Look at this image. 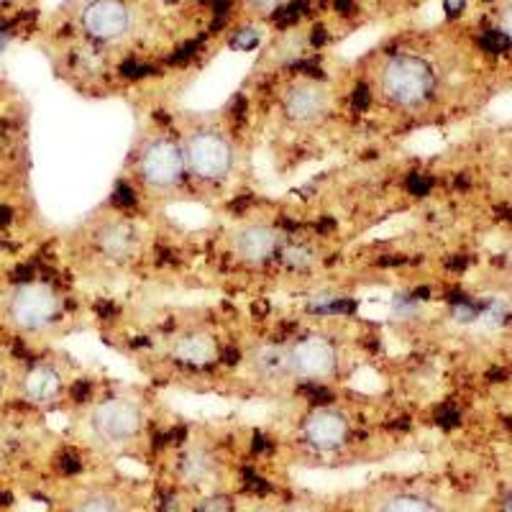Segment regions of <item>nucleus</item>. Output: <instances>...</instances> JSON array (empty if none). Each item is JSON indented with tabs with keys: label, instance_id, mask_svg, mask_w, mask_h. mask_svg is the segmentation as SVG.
Returning <instances> with one entry per match:
<instances>
[{
	"label": "nucleus",
	"instance_id": "nucleus-1",
	"mask_svg": "<svg viewBox=\"0 0 512 512\" xmlns=\"http://www.w3.org/2000/svg\"><path fill=\"white\" fill-rule=\"evenodd\" d=\"M431 67L418 57H395L382 72V88L397 105H420L433 93Z\"/></svg>",
	"mask_w": 512,
	"mask_h": 512
},
{
	"label": "nucleus",
	"instance_id": "nucleus-2",
	"mask_svg": "<svg viewBox=\"0 0 512 512\" xmlns=\"http://www.w3.org/2000/svg\"><path fill=\"white\" fill-rule=\"evenodd\" d=\"M185 164L200 180H221L233 164V149L218 131H198L187 139Z\"/></svg>",
	"mask_w": 512,
	"mask_h": 512
},
{
	"label": "nucleus",
	"instance_id": "nucleus-3",
	"mask_svg": "<svg viewBox=\"0 0 512 512\" xmlns=\"http://www.w3.org/2000/svg\"><path fill=\"white\" fill-rule=\"evenodd\" d=\"M141 425H144V418H141L139 405L131 400H118V397L98 405L93 415L95 433L111 443L131 441L141 433Z\"/></svg>",
	"mask_w": 512,
	"mask_h": 512
},
{
	"label": "nucleus",
	"instance_id": "nucleus-4",
	"mask_svg": "<svg viewBox=\"0 0 512 512\" xmlns=\"http://www.w3.org/2000/svg\"><path fill=\"white\" fill-rule=\"evenodd\" d=\"M185 167V152L169 139L152 141L141 154V175L154 187L177 185L182 180Z\"/></svg>",
	"mask_w": 512,
	"mask_h": 512
},
{
	"label": "nucleus",
	"instance_id": "nucleus-5",
	"mask_svg": "<svg viewBox=\"0 0 512 512\" xmlns=\"http://www.w3.org/2000/svg\"><path fill=\"white\" fill-rule=\"evenodd\" d=\"M59 308H62V303H59L57 292L52 287L24 285L13 295L11 315L18 326L44 328L57 318Z\"/></svg>",
	"mask_w": 512,
	"mask_h": 512
},
{
	"label": "nucleus",
	"instance_id": "nucleus-6",
	"mask_svg": "<svg viewBox=\"0 0 512 512\" xmlns=\"http://www.w3.org/2000/svg\"><path fill=\"white\" fill-rule=\"evenodd\" d=\"M290 372L303 379H323L336 369V349L328 338L308 336L290 351Z\"/></svg>",
	"mask_w": 512,
	"mask_h": 512
},
{
	"label": "nucleus",
	"instance_id": "nucleus-7",
	"mask_svg": "<svg viewBox=\"0 0 512 512\" xmlns=\"http://www.w3.org/2000/svg\"><path fill=\"white\" fill-rule=\"evenodd\" d=\"M82 26L95 39H116L126 34L128 11L121 0H95L82 13Z\"/></svg>",
	"mask_w": 512,
	"mask_h": 512
},
{
	"label": "nucleus",
	"instance_id": "nucleus-8",
	"mask_svg": "<svg viewBox=\"0 0 512 512\" xmlns=\"http://www.w3.org/2000/svg\"><path fill=\"white\" fill-rule=\"evenodd\" d=\"M328 105H331V95H328V90L323 85H318V82H303V85H297V88L290 90V95L285 100V111L292 121L310 123L323 116L328 111Z\"/></svg>",
	"mask_w": 512,
	"mask_h": 512
},
{
	"label": "nucleus",
	"instance_id": "nucleus-9",
	"mask_svg": "<svg viewBox=\"0 0 512 512\" xmlns=\"http://www.w3.org/2000/svg\"><path fill=\"white\" fill-rule=\"evenodd\" d=\"M349 433V423L341 413L333 410H315L308 420H305V438L313 448L320 451H331L346 441Z\"/></svg>",
	"mask_w": 512,
	"mask_h": 512
},
{
	"label": "nucleus",
	"instance_id": "nucleus-10",
	"mask_svg": "<svg viewBox=\"0 0 512 512\" xmlns=\"http://www.w3.org/2000/svg\"><path fill=\"white\" fill-rule=\"evenodd\" d=\"M233 244H236V251H239V256L244 262L262 264L277 251L280 236H277V231L269 226H246L236 233V241H233Z\"/></svg>",
	"mask_w": 512,
	"mask_h": 512
},
{
	"label": "nucleus",
	"instance_id": "nucleus-11",
	"mask_svg": "<svg viewBox=\"0 0 512 512\" xmlns=\"http://www.w3.org/2000/svg\"><path fill=\"white\" fill-rule=\"evenodd\" d=\"M62 379L52 367H36L26 377V397L34 402H52L59 397Z\"/></svg>",
	"mask_w": 512,
	"mask_h": 512
},
{
	"label": "nucleus",
	"instance_id": "nucleus-12",
	"mask_svg": "<svg viewBox=\"0 0 512 512\" xmlns=\"http://www.w3.org/2000/svg\"><path fill=\"white\" fill-rule=\"evenodd\" d=\"M213 354H216L213 341L205 336H187L177 344V356L187 361V364H208Z\"/></svg>",
	"mask_w": 512,
	"mask_h": 512
},
{
	"label": "nucleus",
	"instance_id": "nucleus-13",
	"mask_svg": "<svg viewBox=\"0 0 512 512\" xmlns=\"http://www.w3.org/2000/svg\"><path fill=\"white\" fill-rule=\"evenodd\" d=\"M256 369L267 377H277V374L290 372V356L280 346H264L256 354Z\"/></svg>",
	"mask_w": 512,
	"mask_h": 512
},
{
	"label": "nucleus",
	"instance_id": "nucleus-14",
	"mask_svg": "<svg viewBox=\"0 0 512 512\" xmlns=\"http://www.w3.org/2000/svg\"><path fill=\"white\" fill-rule=\"evenodd\" d=\"M100 246H103L105 254L116 259V256H126L128 251H131L134 239H131V233H128L126 228H111V231L100 239Z\"/></svg>",
	"mask_w": 512,
	"mask_h": 512
},
{
	"label": "nucleus",
	"instance_id": "nucleus-15",
	"mask_svg": "<svg viewBox=\"0 0 512 512\" xmlns=\"http://www.w3.org/2000/svg\"><path fill=\"white\" fill-rule=\"evenodd\" d=\"M382 512H438V507L420 495H397L384 505Z\"/></svg>",
	"mask_w": 512,
	"mask_h": 512
},
{
	"label": "nucleus",
	"instance_id": "nucleus-16",
	"mask_svg": "<svg viewBox=\"0 0 512 512\" xmlns=\"http://www.w3.org/2000/svg\"><path fill=\"white\" fill-rule=\"evenodd\" d=\"M77 512H123L121 502L111 495H93L77 507Z\"/></svg>",
	"mask_w": 512,
	"mask_h": 512
},
{
	"label": "nucleus",
	"instance_id": "nucleus-17",
	"mask_svg": "<svg viewBox=\"0 0 512 512\" xmlns=\"http://www.w3.org/2000/svg\"><path fill=\"white\" fill-rule=\"evenodd\" d=\"M282 259H285V264H290V267H308L310 264V251L303 249V246H287V249H282Z\"/></svg>",
	"mask_w": 512,
	"mask_h": 512
},
{
	"label": "nucleus",
	"instance_id": "nucleus-18",
	"mask_svg": "<svg viewBox=\"0 0 512 512\" xmlns=\"http://www.w3.org/2000/svg\"><path fill=\"white\" fill-rule=\"evenodd\" d=\"M231 44H233V47H236V49H241V52H249V49H254L256 44H259V31H256V29H244V31H239V34L233 36Z\"/></svg>",
	"mask_w": 512,
	"mask_h": 512
},
{
	"label": "nucleus",
	"instance_id": "nucleus-19",
	"mask_svg": "<svg viewBox=\"0 0 512 512\" xmlns=\"http://www.w3.org/2000/svg\"><path fill=\"white\" fill-rule=\"evenodd\" d=\"M502 34L512 41V3L505 8V16H502Z\"/></svg>",
	"mask_w": 512,
	"mask_h": 512
},
{
	"label": "nucleus",
	"instance_id": "nucleus-20",
	"mask_svg": "<svg viewBox=\"0 0 512 512\" xmlns=\"http://www.w3.org/2000/svg\"><path fill=\"white\" fill-rule=\"evenodd\" d=\"M461 8H464V0H446V11L454 16V13H459Z\"/></svg>",
	"mask_w": 512,
	"mask_h": 512
},
{
	"label": "nucleus",
	"instance_id": "nucleus-21",
	"mask_svg": "<svg viewBox=\"0 0 512 512\" xmlns=\"http://www.w3.org/2000/svg\"><path fill=\"white\" fill-rule=\"evenodd\" d=\"M8 221H11V210L0 208V226H3V223H8Z\"/></svg>",
	"mask_w": 512,
	"mask_h": 512
},
{
	"label": "nucleus",
	"instance_id": "nucleus-22",
	"mask_svg": "<svg viewBox=\"0 0 512 512\" xmlns=\"http://www.w3.org/2000/svg\"><path fill=\"white\" fill-rule=\"evenodd\" d=\"M254 6H272V3H277V0H251Z\"/></svg>",
	"mask_w": 512,
	"mask_h": 512
},
{
	"label": "nucleus",
	"instance_id": "nucleus-23",
	"mask_svg": "<svg viewBox=\"0 0 512 512\" xmlns=\"http://www.w3.org/2000/svg\"><path fill=\"white\" fill-rule=\"evenodd\" d=\"M169 3H175V0H169Z\"/></svg>",
	"mask_w": 512,
	"mask_h": 512
}]
</instances>
